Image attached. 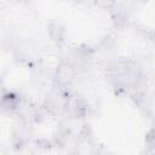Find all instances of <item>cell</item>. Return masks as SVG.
<instances>
[{
  "instance_id": "3",
  "label": "cell",
  "mask_w": 155,
  "mask_h": 155,
  "mask_svg": "<svg viewBox=\"0 0 155 155\" xmlns=\"http://www.w3.org/2000/svg\"><path fill=\"white\" fill-rule=\"evenodd\" d=\"M145 140H147V143H148L149 145L155 147V127H153V128L148 132V134H147V137H145Z\"/></svg>"
},
{
  "instance_id": "2",
  "label": "cell",
  "mask_w": 155,
  "mask_h": 155,
  "mask_svg": "<svg viewBox=\"0 0 155 155\" xmlns=\"http://www.w3.org/2000/svg\"><path fill=\"white\" fill-rule=\"evenodd\" d=\"M94 2L102 8H110L115 4V0H94Z\"/></svg>"
},
{
  "instance_id": "1",
  "label": "cell",
  "mask_w": 155,
  "mask_h": 155,
  "mask_svg": "<svg viewBox=\"0 0 155 155\" xmlns=\"http://www.w3.org/2000/svg\"><path fill=\"white\" fill-rule=\"evenodd\" d=\"M48 28H50V29H48V30H50V35H51V38H52L53 40H62V39H63L64 30L61 28L59 24L52 23V24H50Z\"/></svg>"
}]
</instances>
